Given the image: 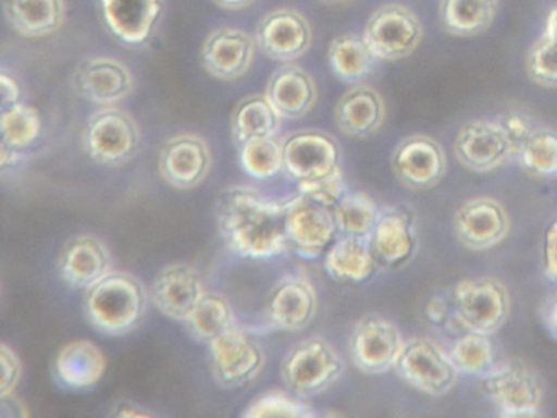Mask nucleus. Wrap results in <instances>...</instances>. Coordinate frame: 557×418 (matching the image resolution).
<instances>
[{"mask_svg": "<svg viewBox=\"0 0 557 418\" xmlns=\"http://www.w3.org/2000/svg\"><path fill=\"white\" fill-rule=\"evenodd\" d=\"M205 294L207 291L197 268L184 261L162 268L149 286V297L156 309L177 322L188 319Z\"/></svg>", "mask_w": 557, "mask_h": 418, "instance_id": "17", "label": "nucleus"}, {"mask_svg": "<svg viewBox=\"0 0 557 418\" xmlns=\"http://www.w3.org/2000/svg\"><path fill=\"white\" fill-rule=\"evenodd\" d=\"M21 159V150L2 143V146H0V165H2V169L5 170L8 167L15 165Z\"/></svg>", "mask_w": 557, "mask_h": 418, "instance_id": "49", "label": "nucleus"}, {"mask_svg": "<svg viewBox=\"0 0 557 418\" xmlns=\"http://www.w3.org/2000/svg\"><path fill=\"white\" fill-rule=\"evenodd\" d=\"M110 32L126 45H143L161 20L164 0H100Z\"/></svg>", "mask_w": 557, "mask_h": 418, "instance_id": "25", "label": "nucleus"}, {"mask_svg": "<svg viewBox=\"0 0 557 418\" xmlns=\"http://www.w3.org/2000/svg\"><path fill=\"white\" fill-rule=\"evenodd\" d=\"M0 415L4 418L27 417L28 408L15 394L0 397Z\"/></svg>", "mask_w": 557, "mask_h": 418, "instance_id": "48", "label": "nucleus"}, {"mask_svg": "<svg viewBox=\"0 0 557 418\" xmlns=\"http://www.w3.org/2000/svg\"><path fill=\"white\" fill-rule=\"evenodd\" d=\"M282 126V116L276 113L267 95H250L243 98L231 116V133L234 144L243 146L256 137L276 136Z\"/></svg>", "mask_w": 557, "mask_h": 418, "instance_id": "30", "label": "nucleus"}, {"mask_svg": "<svg viewBox=\"0 0 557 418\" xmlns=\"http://www.w3.org/2000/svg\"><path fill=\"white\" fill-rule=\"evenodd\" d=\"M123 407L125 408H119L113 415L116 417H152V414L143 408H136V405H123Z\"/></svg>", "mask_w": 557, "mask_h": 418, "instance_id": "52", "label": "nucleus"}, {"mask_svg": "<svg viewBox=\"0 0 557 418\" xmlns=\"http://www.w3.org/2000/svg\"><path fill=\"white\" fill-rule=\"evenodd\" d=\"M544 273L550 280H557V219L549 225L543 244Z\"/></svg>", "mask_w": 557, "mask_h": 418, "instance_id": "43", "label": "nucleus"}, {"mask_svg": "<svg viewBox=\"0 0 557 418\" xmlns=\"http://www.w3.org/2000/svg\"><path fill=\"white\" fill-rule=\"evenodd\" d=\"M510 307V293L497 278L459 281L453 293V312L469 332L494 335L507 323Z\"/></svg>", "mask_w": 557, "mask_h": 418, "instance_id": "5", "label": "nucleus"}, {"mask_svg": "<svg viewBox=\"0 0 557 418\" xmlns=\"http://www.w3.org/2000/svg\"><path fill=\"white\" fill-rule=\"evenodd\" d=\"M41 116L40 111L32 104L17 103L11 107L2 108L0 114V134H2V143L14 149H25L32 146L41 134Z\"/></svg>", "mask_w": 557, "mask_h": 418, "instance_id": "36", "label": "nucleus"}, {"mask_svg": "<svg viewBox=\"0 0 557 418\" xmlns=\"http://www.w3.org/2000/svg\"><path fill=\"white\" fill-rule=\"evenodd\" d=\"M422 20L404 3H386L374 10L363 39L377 61H400L416 52L423 39Z\"/></svg>", "mask_w": 557, "mask_h": 418, "instance_id": "8", "label": "nucleus"}, {"mask_svg": "<svg viewBox=\"0 0 557 418\" xmlns=\"http://www.w3.org/2000/svg\"><path fill=\"white\" fill-rule=\"evenodd\" d=\"M394 371L410 388L430 397L448 395L461 376L448 349L425 336L407 340Z\"/></svg>", "mask_w": 557, "mask_h": 418, "instance_id": "7", "label": "nucleus"}, {"mask_svg": "<svg viewBox=\"0 0 557 418\" xmlns=\"http://www.w3.org/2000/svg\"><path fill=\"white\" fill-rule=\"evenodd\" d=\"M107 358L90 340H73L58 353L54 376L71 391H87L106 374Z\"/></svg>", "mask_w": 557, "mask_h": 418, "instance_id": "26", "label": "nucleus"}, {"mask_svg": "<svg viewBox=\"0 0 557 418\" xmlns=\"http://www.w3.org/2000/svg\"><path fill=\"white\" fill-rule=\"evenodd\" d=\"M543 35L557 41V5H554L549 13H547Z\"/></svg>", "mask_w": 557, "mask_h": 418, "instance_id": "50", "label": "nucleus"}, {"mask_svg": "<svg viewBox=\"0 0 557 418\" xmlns=\"http://www.w3.org/2000/svg\"><path fill=\"white\" fill-rule=\"evenodd\" d=\"M515 152L517 143L500 120L469 121L455 139L456 160L469 172H494Z\"/></svg>", "mask_w": 557, "mask_h": 418, "instance_id": "11", "label": "nucleus"}, {"mask_svg": "<svg viewBox=\"0 0 557 418\" xmlns=\"http://www.w3.org/2000/svg\"><path fill=\"white\" fill-rule=\"evenodd\" d=\"M218 7L226 10H243L252 5L256 0H213Z\"/></svg>", "mask_w": 557, "mask_h": 418, "instance_id": "51", "label": "nucleus"}, {"mask_svg": "<svg viewBox=\"0 0 557 418\" xmlns=\"http://www.w3.org/2000/svg\"><path fill=\"white\" fill-rule=\"evenodd\" d=\"M527 74L534 84L557 88V41L541 36L527 54Z\"/></svg>", "mask_w": 557, "mask_h": 418, "instance_id": "40", "label": "nucleus"}, {"mask_svg": "<svg viewBox=\"0 0 557 418\" xmlns=\"http://www.w3.org/2000/svg\"><path fill=\"white\" fill-rule=\"evenodd\" d=\"M208 362L218 385L237 389L249 384L262 372L265 353L256 340L236 325L208 343Z\"/></svg>", "mask_w": 557, "mask_h": 418, "instance_id": "10", "label": "nucleus"}, {"mask_svg": "<svg viewBox=\"0 0 557 418\" xmlns=\"http://www.w3.org/2000/svg\"><path fill=\"white\" fill-rule=\"evenodd\" d=\"M240 165L253 179L265 180L283 170V140L256 137L240 146Z\"/></svg>", "mask_w": 557, "mask_h": 418, "instance_id": "38", "label": "nucleus"}, {"mask_svg": "<svg viewBox=\"0 0 557 418\" xmlns=\"http://www.w3.org/2000/svg\"><path fill=\"white\" fill-rule=\"evenodd\" d=\"M376 257L370 235H342L325 255L324 268L334 280L361 283L373 274Z\"/></svg>", "mask_w": 557, "mask_h": 418, "instance_id": "28", "label": "nucleus"}, {"mask_svg": "<svg viewBox=\"0 0 557 418\" xmlns=\"http://www.w3.org/2000/svg\"><path fill=\"white\" fill-rule=\"evenodd\" d=\"M515 157L531 175H557V131L534 130L517 147Z\"/></svg>", "mask_w": 557, "mask_h": 418, "instance_id": "37", "label": "nucleus"}, {"mask_svg": "<svg viewBox=\"0 0 557 418\" xmlns=\"http://www.w3.org/2000/svg\"><path fill=\"white\" fill-rule=\"evenodd\" d=\"M73 88L90 103L113 107L133 94L135 75L120 59L99 56L77 65L73 74Z\"/></svg>", "mask_w": 557, "mask_h": 418, "instance_id": "16", "label": "nucleus"}, {"mask_svg": "<svg viewBox=\"0 0 557 418\" xmlns=\"http://www.w3.org/2000/svg\"><path fill=\"white\" fill-rule=\"evenodd\" d=\"M453 314V306L445 296L436 294L426 303L425 317L435 325H445Z\"/></svg>", "mask_w": 557, "mask_h": 418, "instance_id": "45", "label": "nucleus"}, {"mask_svg": "<svg viewBox=\"0 0 557 418\" xmlns=\"http://www.w3.org/2000/svg\"><path fill=\"white\" fill-rule=\"evenodd\" d=\"M322 2H325V3H344V2H348V0H322Z\"/></svg>", "mask_w": 557, "mask_h": 418, "instance_id": "53", "label": "nucleus"}, {"mask_svg": "<svg viewBox=\"0 0 557 418\" xmlns=\"http://www.w3.org/2000/svg\"><path fill=\"white\" fill-rule=\"evenodd\" d=\"M318 291L301 274H292L273 287L267 306V320L280 332H299L314 320L318 314Z\"/></svg>", "mask_w": 557, "mask_h": 418, "instance_id": "21", "label": "nucleus"}, {"mask_svg": "<svg viewBox=\"0 0 557 418\" xmlns=\"http://www.w3.org/2000/svg\"><path fill=\"white\" fill-rule=\"evenodd\" d=\"M504 124L505 130L510 134L511 139L517 143V147L533 133V126H531L530 120L524 118L520 113H508L505 114L504 120H500Z\"/></svg>", "mask_w": 557, "mask_h": 418, "instance_id": "44", "label": "nucleus"}, {"mask_svg": "<svg viewBox=\"0 0 557 418\" xmlns=\"http://www.w3.org/2000/svg\"><path fill=\"white\" fill-rule=\"evenodd\" d=\"M213 153L205 137L195 133H182L171 137L159 156L162 179L178 189L201 185L210 175Z\"/></svg>", "mask_w": 557, "mask_h": 418, "instance_id": "19", "label": "nucleus"}, {"mask_svg": "<svg viewBox=\"0 0 557 418\" xmlns=\"http://www.w3.org/2000/svg\"><path fill=\"white\" fill-rule=\"evenodd\" d=\"M5 16L18 35L50 36L66 20V0H4Z\"/></svg>", "mask_w": 557, "mask_h": 418, "instance_id": "29", "label": "nucleus"}, {"mask_svg": "<svg viewBox=\"0 0 557 418\" xmlns=\"http://www.w3.org/2000/svg\"><path fill=\"white\" fill-rule=\"evenodd\" d=\"M298 189L299 195L331 209H334L342 196L348 192L342 169L335 170L331 175L322 176V179L298 183Z\"/></svg>", "mask_w": 557, "mask_h": 418, "instance_id": "41", "label": "nucleus"}, {"mask_svg": "<svg viewBox=\"0 0 557 418\" xmlns=\"http://www.w3.org/2000/svg\"><path fill=\"white\" fill-rule=\"evenodd\" d=\"M391 165L403 185L426 189L442 182L448 159L438 140L426 134H412L394 147Z\"/></svg>", "mask_w": 557, "mask_h": 418, "instance_id": "15", "label": "nucleus"}, {"mask_svg": "<svg viewBox=\"0 0 557 418\" xmlns=\"http://www.w3.org/2000/svg\"><path fill=\"white\" fill-rule=\"evenodd\" d=\"M84 147L102 165H123L141 147V127L133 114L116 104L102 107L90 114L84 127Z\"/></svg>", "mask_w": 557, "mask_h": 418, "instance_id": "6", "label": "nucleus"}, {"mask_svg": "<svg viewBox=\"0 0 557 418\" xmlns=\"http://www.w3.org/2000/svg\"><path fill=\"white\" fill-rule=\"evenodd\" d=\"M381 209L370 195L363 192H347L334 206L338 234L371 235Z\"/></svg>", "mask_w": 557, "mask_h": 418, "instance_id": "35", "label": "nucleus"}, {"mask_svg": "<svg viewBox=\"0 0 557 418\" xmlns=\"http://www.w3.org/2000/svg\"><path fill=\"white\" fill-rule=\"evenodd\" d=\"M265 95L282 120L296 121L311 113L319 94L314 77L305 67L286 62L273 72Z\"/></svg>", "mask_w": 557, "mask_h": 418, "instance_id": "23", "label": "nucleus"}, {"mask_svg": "<svg viewBox=\"0 0 557 418\" xmlns=\"http://www.w3.org/2000/svg\"><path fill=\"white\" fill-rule=\"evenodd\" d=\"M344 372L341 353L322 336H309L296 343L286 353L280 368L286 389L301 398L329 391Z\"/></svg>", "mask_w": 557, "mask_h": 418, "instance_id": "3", "label": "nucleus"}, {"mask_svg": "<svg viewBox=\"0 0 557 418\" xmlns=\"http://www.w3.org/2000/svg\"><path fill=\"white\" fill-rule=\"evenodd\" d=\"M500 0H440V22L453 36H478L491 28Z\"/></svg>", "mask_w": 557, "mask_h": 418, "instance_id": "32", "label": "nucleus"}, {"mask_svg": "<svg viewBox=\"0 0 557 418\" xmlns=\"http://www.w3.org/2000/svg\"><path fill=\"white\" fill-rule=\"evenodd\" d=\"M286 241L299 257L315 258L337 234L334 209L299 195L289 199L285 219Z\"/></svg>", "mask_w": 557, "mask_h": 418, "instance_id": "14", "label": "nucleus"}, {"mask_svg": "<svg viewBox=\"0 0 557 418\" xmlns=\"http://www.w3.org/2000/svg\"><path fill=\"white\" fill-rule=\"evenodd\" d=\"M453 228L458 241L469 250H491L507 238L510 216L498 199L478 196L456 209Z\"/></svg>", "mask_w": 557, "mask_h": 418, "instance_id": "13", "label": "nucleus"}, {"mask_svg": "<svg viewBox=\"0 0 557 418\" xmlns=\"http://www.w3.org/2000/svg\"><path fill=\"white\" fill-rule=\"evenodd\" d=\"M341 167L337 140L319 130H302L283 140V170L296 182L331 175Z\"/></svg>", "mask_w": 557, "mask_h": 418, "instance_id": "12", "label": "nucleus"}, {"mask_svg": "<svg viewBox=\"0 0 557 418\" xmlns=\"http://www.w3.org/2000/svg\"><path fill=\"white\" fill-rule=\"evenodd\" d=\"M376 61L363 36L354 33L335 36L329 46V64L335 77L345 84H363L373 74Z\"/></svg>", "mask_w": 557, "mask_h": 418, "instance_id": "31", "label": "nucleus"}, {"mask_svg": "<svg viewBox=\"0 0 557 418\" xmlns=\"http://www.w3.org/2000/svg\"><path fill=\"white\" fill-rule=\"evenodd\" d=\"M257 46L273 61L293 62L302 58L312 45V26L299 10H272L257 26Z\"/></svg>", "mask_w": 557, "mask_h": 418, "instance_id": "18", "label": "nucleus"}, {"mask_svg": "<svg viewBox=\"0 0 557 418\" xmlns=\"http://www.w3.org/2000/svg\"><path fill=\"white\" fill-rule=\"evenodd\" d=\"M58 268L67 286L89 290L113 271V255L99 235H74L61 250Z\"/></svg>", "mask_w": 557, "mask_h": 418, "instance_id": "22", "label": "nucleus"}, {"mask_svg": "<svg viewBox=\"0 0 557 418\" xmlns=\"http://www.w3.org/2000/svg\"><path fill=\"white\" fill-rule=\"evenodd\" d=\"M149 300V290L136 274L113 270L86 290L84 312L97 332L123 336L141 325Z\"/></svg>", "mask_w": 557, "mask_h": 418, "instance_id": "2", "label": "nucleus"}, {"mask_svg": "<svg viewBox=\"0 0 557 418\" xmlns=\"http://www.w3.org/2000/svg\"><path fill=\"white\" fill-rule=\"evenodd\" d=\"M386 101L383 95L367 84L351 85L335 104V123L350 137L373 136L386 121Z\"/></svg>", "mask_w": 557, "mask_h": 418, "instance_id": "24", "label": "nucleus"}, {"mask_svg": "<svg viewBox=\"0 0 557 418\" xmlns=\"http://www.w3.org/2000/svg\"><path fill=\"white\" fill-rule=\"evenodd\" d=\"M184 323L194 342L208 345L221 333L236 327V314L226 297L207 293Z\"/></svg>", "mask_w": 557, "mask_h": 418, "instance_id": "33", "label": "nucleus"}, {"mask_svg": "<svg viewBox=\"0 0 557 418\" xmlns=\"http://www.w3.org/2000/svg\"><path fill=\"white\" fill-rule=\"evenodd\" d=\"M288 202H276L249 186L221 195L218 228L227 247L240 257L272 258L288 248L285 219Z\"/></svg>", "mask_w": 557, "mask_h": 418, "instance_id": "1", "label": "nucleus"}, {"mask_svg": "<svg viewBox=\"0 0 557 418\" xmlns=\"http://www.w3.org/2000/svg\"><path fill=\"white\" fill-rule=\"evenodd\" d=\"M244 417H292L312 418L318 411L311 405L302 402L298 395H289L283 391H269L257 397L252 404L247 405Z\"/></svg>", "mask_w": 557, "mask_h": 418, "instance_id": "39", "label": "nucleus"}, {"mask_svg": "<svg viewBox=\"0 0 557 418\" xmlns=\"http://www.w3.org/2000/svg\"><path fill=\"white\" fill-rule=\"evenodd\" d=\"M0 365H2V384H0V397L2 395L15 394L22 374H24V365L21 356L14 348L2 343L0 345Z\"/></svg>", "mask_w": 557, "mask_h": 418, "instance_id": "42", "label": "nucleus"}, {"mask_svg": "<svg viewBox=\"0 0 557 418\" xmlns=\"http://www.w3.org/2000/svg\"><path fill=\"white\" fill-rule=\"evenodd\" d=\"M456 369L465 376L484 378L495 362V348L491 335L478 332H462L448 348Z\"/></svg>", "mask_w": 557, "mask_h": 418, "instance_id": "34", "label": "nucleus"}, {"mask_svg": "<svg viewBox=\"0 0 557 418\" xmlns=\"http://www.w3.org/2000/svg\"><path fill=\"white\" fill-rule=\"evenodd\" d=\"M482 379V389L504 418L540 417L543 384L540 376L517 359L497 361Z\"/></svg>", "mask_w": 557, "mask_h": 418, "instance_id": "4", "label": "nucleus"}, {"mask_svg": "<svg viewBox=\"0 0 557 418\" xmlns=\"http://www.w3.org/2000/svg\"><path fill=\"white\" fill-rule=\"evenodd\" d=\"M257 41L240 28L223 26L205 39L201 62L205 71L224 82L237 81L252 67Z\"/></svg>", "mask_w": 557, "mask_h": 418, "instance_id": "20", "label": "nucleus"}, {"mask_svg": "<svg viewBox=\"0 0 557 418\" xmlns=\"http://www.w3.org/2000/svg\"><path fill=\"white\" fill-rule=\"evenodd\" d=\"M370 237L374 257L389 267L409 260L416 248V232L410 216L399 209H383Z\"/></svg>", "mask_w": 557, "mask_h": 418, "instance_id": "27", "label": "nucleus"}, {"mask_svg": "<svg viewBox=\"0 0 557 418\" xmlns=\"http://www.w3.org/2000/svg\"><path fill=\"white\" fill-rule=\"evenodd\" d=\"M406 342L393 320L371 314L355 325L348 349L358 371L380 376L396 369Z\"/></svg>", "mask_w": 557, "mask_h": 418, "instance_id": "9", "label": "nucleus"}, {"mask_svg": "<svg viewBox=\"0 0 557 418\" xmlns=\"http://www.w3.org/2000/svg\"><path fill=\"white\" fill-rule=\"evenodd\" d=\"M540 320L547 335L557 342V293L550 294L541 304Z\"/></svg>", "mask_w": 557, "mask_h": 418, "instance_id": "46", "label": "nucleus"}, {"mask_svg": "<svg viewBox=\"0 0 557 418\" xmlns=\"http://www.w3.org/2000/svg\"><path fill=\"white\" fill-rule=\"evenodd\" d=\"M0 90H2V108L11 107V104L21 100V87H18L17 81L8 72L0 74Z\"/></svg>", "mask_w": 557, "mask_h": 418, "instance_id": "47", "label": "nucleus"}]
</instances>
